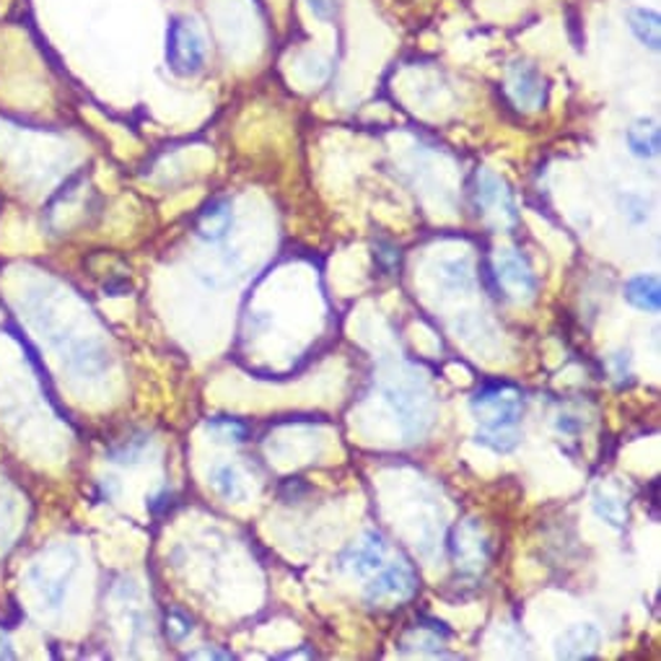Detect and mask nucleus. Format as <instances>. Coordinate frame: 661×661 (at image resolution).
Returning a JSON list of instances; mask_svg holds the SVG:
<instances>
[{"label":"nucleus","mask_w":661,"mask_h":661,"mask_svg":"<svg viewBox=\"0 0 661 661\" xmlns=\"http://www.w3.org/2000/svg\"><path fill=\"white\" fill-rule=\"evenodd\" d=\"M210 485L216 488V493L223 498V501H244L247 488L244 480H241V472L233 464H216L210 470Z\"/></svg>","instance_id":"obj_17"},{"label":"nucleus","mask_w":661,"mask_h":661,"mask_svg":"<svg viewBox=\"0 0 661 661\" xmlns=\"http://www.w3.org/2000/svg\"><path fill=\"white\" fill-rule=\"evenodd\" d=\"M415 591H418V579L415 573H412V568L404 563H394L365 583L363 599L365 604L377 607L384 602H402V599H410Z\"/></svg>","instance_id":"obj_8"},{"label":"nucleus","mask_w":661,"mask_h":661,"mask_svg":"<svg viewBox=\"0 0 661 661\" xmlns=\"http://www.w3.org/2000/svg\"><path fill=\"white\" fill-rule=\"evenodd\" d=\"M493 276L498 288L513 301H532L537 293V276L517 249H498L493 257Z\"/></svg>","instance_id":"obj_6"},{"label":"nucleus","mask_w":661,"mask_h":661,"mask_svg":"<svg viewBox=\"0 0 661 661\" xmlns=\"http://www.w3.org/2000/svg\"><path fill=\"white\" fill-rule=\"evenodd\" d=\"M76 565H78L76 552L70 548H60L58 568H54V550H50L42 560H39V563L31 565L29 579L37 587L42 602H47V607H52L54 610V607L62 604V599H66V591H68V583L76 573Z\"/></svg>","instance_id":"obj_4"},{"label":"nucleus","mask_w":661,"mask_h":661,"mask_svg":"<svg viewBox=\"0 0 661 661\" xmlns=\"http://www.w3.org/2000/svg\"><path fill=\"white\" fill-rule=\"evenodd\" d=\"M231 226H233L231 200L218 198V200H210L208 206L200 210L198 223H194V229H198V237L200 239H206V241H221L226 237V233L231 231Z\"/></svg>","instance_id":"obj_12"},{"label":"nucleus","mask_w":661,"mask_h":661,"mask_svg":"<svg viewBox=\"0 0 661 661\" xmlns=\"http://www.w3.org/2000/svg\"><path fill=\"white\" fill-rule=\"evenodd\" d=\"M381 394L392 404L402 433L408 439H420L433 420V402L423 381L418 377H392L381 384Z\"/></svg>","instance_id":"obj_2"},{"label":"nucleus","mask_w":661,"mask_h":661,"mask_svg":"<svg viewBox=\"0 0 661 661\" xmlns=\"http://www.w3.org/2000/svg\"><path fill=\"white\" fill-rule=\"evenodd\" d=\"M190 630H192V625L184 614H179V612L167 614V635L171 638V641H182L184 635H190Z\"/></svg>","instance_id":"obj_23"},{"label":"nucleus","mask_w":661,"mask_h":661,"mask_svg":"<svg viewBox=\"0 0 661 661\" xmlns=\"http://www.w3.org/2000/svg\"><path fill=\"white\" fill-rule=\"evenodd\" d=\"M470 410L480 428L474 433V441L482 447L505 454L519 443V420L521 410H524V400H521L519 389L511 384H493L480 387L470 400Z\"/></svg>","instance_id":"obj_1"},{"label":"nucleus","mask_w":661,"mask_h":661,"mask_svg":"<svg viewBox=\"0 0 661 661\" xmlns=\"http://www.w3.org/2000/svg\"><path fill=\"white\" fill-rule=\"evenodd\" d=\"M594 513L604 521V524H610L614 529H625V524H628L625 503H622L618 495L610 493V490H604V488L594 490Z\"/></svg>","instance_id":"obj_19"},{"label":"nucleus","mask_w":661,"mask_h":661,"mask_svg":"<svg viewBox=\"0 0 661 661\" xmlns=\"http://www.w3.org/2000/svg\"><path fill=\"white\" fill-rule=\"evenodd\" d=\"M620 208H622V216H625L633 226H641L649 221V202L638 198V194H630V192L622 194Z\"/></svg>","instance_id":"obj_22"},{"label":"nucleus","mask_w":661,"mask_h":661,"mask_svg":"<svg viewBox=\"0 0 661 661\" xmlns=\"http://www.w3.org/2000/svg\"><path fill=\"white\" fill-rule=\"evenodd\" d=\"M599 643H602V633L591 622H575V625L565 628L563 633L555 638V657L579 661L591 659L599 653Z\"/></svg>","instance_id":"obj_10"},{"label":"nucleus","mask_w":661,"mask_h":661,"mask_svg":"<svg viewBox=\"0 0 661 661\" xmlns=\"http://www.w3.org/2000/svg\"><path fill=\"white\" fill-rule=\"evenodd\" d=\"M148 443H151V439L140 433V435H136V439H128V441L117 443V447L109 449V457H112V462L132 464V462H138L140 457H143Z\"/></svg>","instance_id":"obj_20"},{"label":"nucleus","mask_w":661,"mask_h":661,"mask_svg":"<svg viewBox=\"0 0 661 661\" xmlns=\"http://www.w3.org/2000/svg\"><path fill=\"white\" fill-rule=\"evenodd\" d=\"M208 428L221 435V439L233 441V443L247 441V435H249V428L241 423V420H233V418H216V420H210Z\"/></svg>","instance_id":"obj_21"},{"label":"nucleus","mask_w":661,"mask_h":661,"mask_svg":"<svg viewBox=\"0 0 661 661\" xmlns=\"http://www.w3.org/2000/svg\"><path fill=\"white\" fill-rule=\"evenodd\" d=\"M68 365L78 373V377L97 379L99 373H104L107 365H109L107 350L101 345H97V342H81V345H78L73 353H70Z\"/></svg>","instance_id":"obj_15"},{"label":"nucleus","mask_w":661,"mask_h":661,"mask_svg":"<svg viewBox=\"0 0 661 661\" xmlns=\"http://www.w3.org/2000/svg\"><path fill=\"white\" fill-rule=\"evenodd\" d=\"M167 62L177 76H194L206 66V39L187 16H174L169 23Z\"/></svg>","instance_id":"obj_3"},{"label":"nucleus","mask_w":661,"mask_h":661,"mask_svg":"<svg viewBox=\"0 0 661 661\" xmlns=\"http://www.w3.org/2000/svg\"><path fill=\"white\" fill-rule=\"evenodd\" d=\"M187 659H231V653L229 651H192V653H187Z\"/></svg>","instance_id":"obj_24"},{"label":"nucleus","mask_w":661,"mask_h":661,"mask_svg":"<svg viewBox=\"0 0 661 661\" xmlns=\"http://www.w3.org/2000/svg\"><path fill=\"white\" fill-rule=\"evenodd\" d=\"M628 27L643 47H649V50H659V44H661V19H659L657 11H649V8H630V11H628Z\"/></svg>","instance_id":"obj_16"},{"label":"nucleus","mask_w":661,"mask_h":661,"mask_svg":"<svg viewBox=\"0 0 661 661\" xmlns=\"http://www.w3.org/2000/svg\"><path fill=\"white\" fill-rule=\"evenodd\" d=\"M505 83H509V93L513 104L524 112H534V109H542L544 101H548V86H544V78L534 66H529L524 60H517L509 66V73H505Z\"/></svg>","instance_id":"obj_9"},{"label":"nucleus","mask_w":661,"mask_h":661,"mask_svg":"<svg viewBox=\"0 0 661 661\" xmlns=\"http://www.w3.org/2000/svg\"><path fill=\"white\" fill-rule=\"evenodd\" d=\"M449 550L459 571L464 575H478L482 568L488 565V558H490V544L485 532H482L480 521L474 519L459 521V524L451 529Z\"/></svg>","instance_id":"obj_5"},{"label":"nucleus","mask_w":661,"mask_h":661,"mask_svg":"<svg viewBox=\"0 0 661 661\" xmlns=\"http://www.w3.org/2000/svg\"><path fill=\"white\" fill-rule=\"evenodd\" d=\"M625 143L630 148V153L638 156V159H653V156H659V146H661L659 124L649 120V117H641V120H635L628 128Z\"/></svg>","instance_id":"obj_13"},{"label":"nucleus","mask_w":661,"mask_h":661,"mask_svg":"<svg viewBox=\"0 0 661 661\" xmlns=\"http://www.w3.org/2000/svg\"><path fill=\"white\" fill-rule=\"evenodd\" d=\"M384 555H387L384 537L379 532H365L363 542L353 544V548L340 558V565L348 568V571H353L355 575H369L373 571H379L381 563H384Z\"/></svg>","instance_id":"obj_11"},{"label":"nucleus","mask_w":661,"mask_h":661,"mask_svg":"<svg viewBox=\"0 0 661 661\" xmlns=\"http://www.w3.org/2000/svg\"><path fill=\"white\" fill-rule=\"evenodd\" d=\"M474 202L482 213H493L503 223H517V200H513L509 182L498 177L495 171L478 169V174H474Z\"/></svg>","instance_id":"obj_7"},{"label":"nucleus","mask_w":661,"mask_h":661,"mask_svg":"<svg viewBox=\"0 0 661 661\" xmlns=\"http://www.w3.org/2000/svg\"><path fill=\"white\" fill-rule=\"evenodd\" d=\"M439 286L447 291H472L474 272L472 262L467 257H457V260H447L439 264Z\"/></svg>","instance_id":"obj_18"},{"label":"nucleus","mask_w":661,"mask_h":661,"mask_svg":"<svg viewBox=\"0 0 661 661\" xmlns=\"http://www.w3.org/2000/svg\"><path fill=\"white\" fill-rule=\"evenodd\" d=\"M625 299L630 307L657 314L661 307V283L657 276H635L625 283Z\"/></svg>","instance_id":"obj_14"}]
</instances>
